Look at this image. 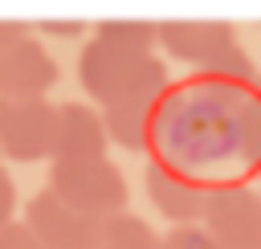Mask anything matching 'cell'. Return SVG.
I'll return each instance as SVG.
<instances>
[{
	"label": "cell",
	"instance_id": "obj_1",
	"mask_svg": "<svg viewBox=\"0 0 261 249\" xmlns=\"http://www.w3.org/2000/svg\"><path fill=\"white\" fill-rule=\"evenodd\" d=\"M147 155L212 188L261 180V73L171 82L159 94Z\"/></svg>",
	"mask_w": 261,
	"mask_h": 249
},
{
	"label": "cell",
	"instance_id": "obj_2",
	"mask_svg": "<svg viewBox=\"0 0 261 249\" xmlns=\"http://www.w3.org/2000/svg\"><path fill=\"white\" fill-rule=\"evenodd\" d=\"M77 78H82V90L98 106H114V102H126V98H159L171 86L167 65L155 49L122 45V41L102 37V33H94L82 45Z\"/></svg>",
	"mask_w": 261,
	"mask_h": 249
},
{
	"label": "cell",
	"instance_id": "obj_3",
	"mask_svg": "<svg viewBox=\"0 0 261 249\" xmlns=\"http://www.w3.org/2000/svg\"><path fill=\"white\" fill-rule=\"evenodd\" d=\"M159 49L196 73H216V78H257L249 53L237 41V29L228 20H155Z\"/></svg>",
	"mask_w": 261,
	"mask_h": 249
},
{
	"label": "cell",
	"instance_id": "obj_4",
	"mask_svg": "<svg viewBox=\"0 0 261 249\" xmlns=\"http://www.w3.org/2000/svg\"><path fill=\"white\" fill-rule=\"evenodd\" d=\"M49 188L94 216H114L126 212V180L122 171L102 155V159H53L49 163Z\"/></svg>",
	"mask_w": 261,
	"mask_h": 249
},
{
	"label": "cell",
	"instance_id": "obj_5",
	"mask_svg": "<svg viewBox=\"0 0 261 249\" xmlns=\"http://www.w3.org/2000/svg\"><path fill=\"white\" fill-rule=\"evenodd\" d=\"M53 139H57V106L37 94V98H0V151L16 163L33 159H53Z\"/></svg>",
	"mask_w": 261,
	"mask_h": 249
},
{
	"label": "cell",
	"instance_id": "obj_6",
	"mask_svg": "<svg viewBox=\"0 0 261 249\" xmlns=\"http://www.w3.org/2000/svg\"><path fill=\"white\" fill-rule=\"evenodd\" d=\"M24 225L49 249H98L102 233H106V216H94V212H82V208L65 204L53 188L37 192L24 204Z\"/></svg>",
	"mask_w": 261,
	"mask_h": 249
},
{
	"label": "cell",
	"instance_id": "obj_7",
	"mask_svg": "<svg viewBox=\"0 0 261 249\" xmlns=\"http://www.w3.org/2000/svg\"><path fill=\"white\" fill-rule=\"evenodd\" d=\"M200 225L224 249H261V192L249 184L212 188V200Z\"/></svg>",
	"mask_w": 261,
	"mask_h": 249
},
{
	"label": "cell",
	"instance_id": "obj_8",
	"mask_svg": "<svg viewBox=\"0 0 261 249\" xmlns=\"http://www.w3.org/2000/svg\"><path fill=\"white\" fill-rule=\"evenodd\" d=\"M143 184H147V196L151 204L171 220V225H200L204 212H208V200H212V184L171 167V163H159L151 159L147 171H143Z\"/></svg>",
	"mask_w": 261,
	"mask_h": 249
},
{
	"label": "cell",
	"instance_id": "obj_9",
	"mask_svg": "<svg viewBox=\"0 0 261 249\" xmlns=\"http://www.w3.org/2000/svg\"><path fill=\"white\" fill-rule=\"evenodd\" d=\"M57 82V61L45 45L24 33L0 45V98H37Z\"/></svg>",
	"mask_w": 261,
	"mask_h": 249
},
{
	"label": "cell",
	"instance_id": "obj_10",
	"mask_svg": "<svg viewBox=\"0 0 261 249\" xmlns=\"http://www.w3.org/2000/svg\"><path fill=\"white\" fill-rule=\"evenodd\" d=\"M110 143L106 118L86 102H61L57 106V139L53 159H102Z\"/></svg>",
	"mask_w": 261,
	"mask_h": 249
},
{
	"label": "cell",
	"instance_id": "obj_11",
	"mask_svg": "<svg viewBox=\"0 0 261 249\" xmlns=\"http://www.w3.org/2000/svg\"><path fill=\"white\" fill-rule=\"evenodd\" d=\"M155 106H159V98H126V102L102 106L110 143H118V147H126V151H151Z\"/></svg>",
	"mask_w": 261,
	"mask_h": 249
},
{
	"label": "cell",
	"instance_id": "obj_12",
	"mask_svg": "<svg viewBox=\"0 0 261 249\" xmlns=\"http://www.w3.org/2000/svg\"><path fill=\"white\" fill-rule=\"evenodd\" d=\"M98 249H163V237L135 212H114L106 216V233Z\"/></svg>",
	"mask_w": 261,
	"mask_h": 249
},
{
	"label": "cell",
	"instance_id": "obj_13",
	"mask_svg": "<svg viewBox=\"0 0 261 249\" xmlns=\"http://www.w3.org/2000/svg\"><path fill=\"white\" fill-rule=\"evenodd\" d=\"M94 33L114 37V41H122V45H143V49H155V45H159L155 20H126V16H122V20H98Z\"/></svg>",
	"mask_w": 261,
	"mask_h": 249
},
{
	"label": "cell",
	"instance_id": "obj_14",
	"mask_svg": "<svg viewBox=\"0 0 261 249\" xmlns=\"http://www.w3.org/2000/svg\"><path fill=\"white\" fill-rule=\"evenodd\" d=\"M163 249H224L204 225H171L163 233Z\"/></svg>",
	"mask_w": 261,
	"mask_h": 249
},
{
	"label": "cell",
	"instance_id": "obj_15",
	"mask_svg": "<svg viewBox=\"0 0 261 249\" xmlns=\"http://www.w3.org/2000/svg\"><path fill=\"white\" fill-rule=\"evenodd\" d=\"M0 249H49L24 220H8L4 229H0Z\"/></svg>",
	"mask_w": 261,
	"mask_h": 249
},
{
	"label": "cell",
	"instance_id": "obj_16",
	"mask_svg": "<svg viewBox=\"0 0 261 249\" xmlns=\"http://www.w3.org/2000/svg\"><path fill=\"white\" fill-rule=\"evenodd\" d=\"M12 208H16V188H12V176L0 167V229L12 220Z\"/></svg>",
	"mask_w": 261,
	"mask_h": 249
},
{
	"label": "cell",
	"instance_id": "obj_17",
	"mask_svg": "<svg viewBox=\"0 0 261 249\" xmlns=\"http://www.w3.org/2000/svg\"><path fill=\"white\" fill-rule=\"evenodd\" d=\"M37 29L41 33H53V37H77V33H86L82 20H41Z\"/></svg>",
	"mask_w": 261,
	"mask_h": 249
},
{
	"label": "cell",
	"instance_id": "obj_18",
	"mask_svg": "<svg viewBox=\"0 0 261 249\" xmlns=\"http://www.w3.org/2000/svg\"><path fill=\"white\" fill-rule=\"evenodd\" d=\"M24 33H33L24 20H0V45H4V41H12V37H24Z\"/></svg>",
	"mask_w": 261,
	"mask_h": 249
}]
</instances>
